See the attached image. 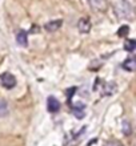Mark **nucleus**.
Returning a JSON list of instances; mask_svg holds the SVG:
<instances>
[{
	"instance_id": "obj_10",
	"label": "nucleus",
	"mask_w": 136,
	"mask_h": 146,
	"mask_svg": "<svg viewBox=\"0 0 136 146\" xmlns=\"http://www.w3.org/2000/svg\"><path fill=\"white\" fill-rule=\"evenodd\" d=\"M72 113L75 114L76 118L82 119L83 117H84V106H83V105H76L74 108V110H72Z\"/></svg>"
},
{
	"instance_id": "obj_6",
	"label": "nucleus",
	"mask_w": 136,
	"mask_h": 146,
	"mask_svg": "<svg viewBox=\"0 0 136 146\" xmlns=\"http://www.w3.org/2000/svg\"><path fill=\"white\" fill-rule=\"evenodd\" d=\"M63 24V20H51V21H48V23H46V25H44V29H46L47 32H56L59 29V28L62 27Z\"/></svg>"
},
{
	"instance_id": "obj_3",
	"label": "nucleus",
	"mask_w": 136,
	"mask_h": 146,
	"mask_svg": "<svg viewBox=\"0 0 136 146\" xmlns=\"http://www.w3.org/2000/svg\"><path fill=\"white\" fill-rule=\"evenodd\" d=\"M88 4L96 12H105L108 8V0H88Z\"/></svg>"
},
{
	"instance_id": "obj_14",
	"label": "nucleus",
	"mask_w": 136,
	"mask_h": 146,
	"mask_svg": "<svg viewBox=\"0 0 136 146\" xmlns=\"http://www.w3.org/2000/svg\"><path fill=\"white\" fill-rule=\"evenodd\" d=\"M128 33H129L128 25H121V27L119 28V31H117V36H120V37H125Z\"/></svg>"
},
{
	"instance_id": "obj_16",
	"label": "nucleus",
	"mask_w": 136,
	"mask_h": 146,
	"mask_svg": "<svg viewBox=\"0 0 136 146\" xmlns=\"http://www.w3.org/2000/svg\"><path fill=\"white\" fill-rule=\"evenodd\" d=\"M124 1L125 3H128L131 7H133V8L136 7V0H124Z\"/></svg>"
},
{
	"instance_id": "obj_2",
	"label": "nucleus",
	"mask_w": 136,
	"mask_h": 146,
	"mask_svg": "<svg viewBox=\"0 0 136 146\" xmlns=\"http://www.w3.org/2000/svg\"><path fill=\"white\" fill-rule=\"evenodd\" d=\"M0 82L5 89H12L16 85V77L11 73H3L0 76Z\"/></svg>"
},
{
	"instance_id": "obj_15",
	"label": "nucleus",
	"mask_w": 136,
	"mask_h": 146,
	"mask_svg": "<svg viewBox=\"0 0 136 146\" xmlns=\"http://www.w3.org/2000/svg\"><path fill=\"white\" fill-rule=\"evenodd\" d=\"M105 146H123V145H121L120 142H117V141H109Z\"/></svg>"
},
{
	"instance_id": "obj_4",
	"label": "nucleus",
	"mask_w": 136,
	"mask_h": 146,
	"mask_svg": "<svg viewBox=\"0 0 136 146\" xmlns=\"http://www.w3.org/2000/svg\"><path fill=\"white\" fill-rule=\"evenodd\" d=\"M78 29L80 33H88L91 31V20L88 17H82L78 21Z\"/></svg>"
},
{
	"instance_id": "obj_5",
	"label": "nucleus",
	"mask_w": 136,
	"mask_h": 146,
	"mask_svg": "<svg viewBox=\"0 0 136 146\" xmlns=\"http://www.w3.org/2000/svg\"><path fill=\"white\" fill-rule=\"evenodd\" d=\"M47 108H48V111H51V113H56V111L60 110V102H59L56 97L51 96L47 100Z\"/></svg>"
},
{
	"instance_id": "obj_17",
	"label": "nucleus",
	"mask_w": 136,
	"mask_h": 146,
	"mask_svg": "<svg viewBox=\"0 0 136 146\" xmlns=\"http://www.w3.org/2000/svg\"><path fill=\"white\" fill-rule=\"evenodd\" d=\"M132 145H133V146H136V138H135V139H133V142H132Z\"/></svg>"
},
{
	"instance_id": "obj_13",
	"label": "nucleus",
	"mask_w": 136,
	"mask_h": 146,
	"mask_svg": "<svg viewBox=\"0 0 136 146\" xmlns=\"http://www.w3.org/2000/svg\"><path fill=\"white\" fill-rule=\"evenodd\" d=\"M131 133H132L131 123H129L127 119H124V121H123V134H124V135H129Z\"/></svg>"
},
{
	"instance_id": "obj_9",
	"label": "nucleus",
	"mask_w": 136,
	"mask_h": 146,
	"mask_svg": "<svg viewBox=\"0 0 136 146\" xmlns=\"http://www.w3.org/2000/svg\"><path fill=\"white\" fill-rule=\"evenodd\" d=\"M103 89H104L103 90L104 96H111V94L116 92V85H115V82H107V84H104Z\"/></svg>"
},
{
	"instance_id": "obj_12",
	"label": "nucleus",
	"mask_w": 136,
	"mask_h": 146,
	"mask_svg": "<svg viewBox=\"0 0 136 146\" xmlns=\"http://www.w3.org/2000/svg\"><path fill=\"white\" fill-rule=\"evenodd\" d=\"M124 49L127 50V52H133V50L136 49V40H127L124 44Z\"/></svg>"
},
{
	"instance_id": "obj_11",
	"label": "nucleus",
	"mask_w": 136,
	"mask_h": 146,
	"mask_svg": "<svg viewBox=\"0 0 136 146\" xmlns=\"http://www.w3.org/2000/svg\"><path fill=\"white\" fill-rule=\"evenodd\" d=\"M9 111V108H8V104L4 100H0V118L1 117H5Z\"/></svg>"
},
{
	"instance_id": "obj_7",
	"label": "nucleus",
	"mask_w": 136,
	"mask_h": 146,
	"mask_svg": "<svg viewBox=\"0 0 136 146\" xmlns=\"http://www.w3.org/2000/svg\"><path fill=\"white\" fill-rule=\"evenodd\" d=\"M121 66H123V69L128 70V72H136V56L128 57L121 64Z\"/></svg>"
},
{
	"instance_id": "obj_1",
	"label": "nucleus",
	"mask_w": 136,
	"mask_h": 146,
	"mask_svg": "<svg viewBox=\"0 0 136 146\" xmlns=\"http://www.w3.org/2000/svg\"><path fill=\"white\" fill-rule=\"evenodd\" d=\"M115 11L120 19H132L133 17V7L125 3L124 0H121L120 3L115 5Z\"/></svg>"
},
{
	"instance_id": "obj_8",
	"label": "nucleus",
	"mask_w": 136,
	"mask_h": 146,
	"mask_svg": "<svg viewBox=\"0 0 136 146\" xmlns=\"http://www.w3.org/2000/svg\"><path fill=\"white\" fill-rule=\"evenodd\" d=\"M16 41L17 44L21 46H27L28 45V33L25 31H20L16 36Z\"/></svg>"
}]
</instances>
